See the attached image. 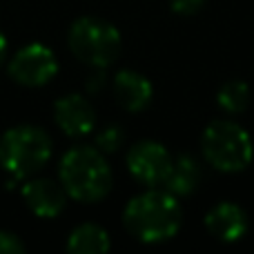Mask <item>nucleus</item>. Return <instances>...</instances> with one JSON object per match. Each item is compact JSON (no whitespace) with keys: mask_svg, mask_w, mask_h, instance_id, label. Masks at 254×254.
<instances>
[{"mask_svg":"<svg viewBox=\"0 0 254 254\" xmlns=\"http://www.w3.org/2000/svg\"><path fill=\"white\" fill-rule=\"evenodd\" d=\"M183 223V210L174 194L163 188H149L147 192L129 198L123 210L125 230L140 243H163L176 237Z\"/></svg>","mask_w":254,"mask_h":254,"instance_id":"nucleus-1","label":"nucleus"},{"mask_svg":"<svg viewBox=\"0 0 254 254\" xmlns=\"http://www.w3.org/2000/svg\"><path fill=\"white\" fill-rule=\"evenodd\" d=\"M58 181L67 196L78 203H98L112 192L114 174L105 154L94 145H76L67 149L58 165Z\"/></svg>","mask_w":254,"mask_h":254,"instance_id":"nucleus-2","label":"nucleus"},{"mask_svg":"<svg viewBox=\"0 0 254 254\" xmlns=\"http://www.w3.org/2000/svg\"><path fill=\"white\" fill-rule=\"evenodd\" d=\"M54 140L40 125L22 123L0 136V167L11 179L25 181L49 163Z\"/></svg>","mask_w":254,"mask_h":254,"instance_id":"nucleus-3","label":"nucleus"},{"mask_svg":"<svg viewBox=\"0 0 254 254\" xmlns=\"http://www.w3.org/2000/svg\"><path fill=\"white\" fill-rule=\"evenodd\" d=\"M121 31L112 22L96 16H83L71 22L67 31V47L83 65L107 69L121 54Z\"/></svg>","mask_w":254,"mask_h":254,"instance_id":"nucleus-4","label":"nucleus"},{"mask_svg":"<svg viewBox=\"0 0 254 254\" xmlns=\"http://www.w3.org/2000/svg\"><path fill=\"white\" fill-rule=\"evenodd\" d=\"M203 156L214 170L234 174L243 172L254 158L252 138L239 123L228 119L212 121L201 138Z\"/></svg>","mask_w":254,"mask_h":254,"instance_id":"nucleus-5","label":"nucleus"},{"mask_svg":"<svg viewBox=\"0 0 254 254\" xmlns=\"http://www.w3.org/2000/svg\"><path fill=\"white\" fill-rule=\"evenodd\" d=\"M7 74L22 87H43L58 74V58L52 47L43 43L22 45L7 65Z\"/></svg>","mask_w":254,"mask_h":254,"instance_id":"nucleus-6","label":"nucleus"},{"mask_svg":"<svg viewBox=\"0 0 254 254\" xmlns=\"http://www.w3.org/2000/svg\"><path fill=\"white\" fill-rule=\"evenodd\" d=\"M172 165V154L158 140H138L127 152V170L145 188H161Z\"/></svg>","mask_w":254,"mask_h":254,"instance_id":"nucleus-7","label":"nucleus"},{"mask_svg":"<svg viewBox=\"0 0 254 254\" xmlns=\"http://www.w3.org/2000/svg\"><path fill=\"white\" fill-rule=\"evenodd\" d=\"M20 196L25 201L27 210L38 219H56L65 212L67 207V196L65 188L61 185V181L54 179H25L20 188Z\"/></svg>","mask_w":254,"mask_h":254,"instance_id":"nucleus-8","label":"nucleus"},{"mask_svg":"<svg viewBox=\"0 0 254 254\" xmlns=\"http://www.w3.org/2000/svg\"><path fill=\"white\" fill-rule=\"evenodd\" d=\"M54 123L69 138H83L96 129V110L83 94H67L54 103Z\"/></svg>","mask_w":254,"mask_h":254,"instance_id":"nucleus-9","label":"nucleus"},{"mask_svg":"<svg viewBox=\"0 0 254 254\" xmlns=\"http://www.w3.org/2000/svg\"><path fill=\"white\" fill-rule=\"evenodd\" d=\"M205 228L214 239L223 243H237L246 237L250 221L243 207L237 203H219L205 214Z\"/></svg>","mask_w":254,"mask_h":254,"instance_id":"nucleus-10","label":"nucleus"},{"mask_svg":"<svg viewBox=\"0 0 254 254\" xmlns=\"http://www.w3.org/2000/svg\"><path fill=\"white\" fill-rule=\"evenodd\" d=\"M154 87L140 71L121 69L114 76V98L125 112L138 114L152 103Z\"/></svg>","mask_w":254,"mask_h":254,"instance_id":"nucleus-11","label":"nucleus"},{"mask_svg":"<svg viewBox=\"0 0 254 254\" xmlns=\"http://www.w3.org/2000/svg\"><path fill=\"white\" fill-rule=\"evenodd\" d=\"M201 179H203L201 163H198L194 156H190V154H181V156L172 158L170 172H167V176H165L161 188L167 190L170 194H174L176 198L190 196V194L198 188Z\"/></svg>","mask_w":254,"mask_h":254,"instance_id":"nucleus-12","label":"nucleus"},{"mask_svg":"<svg viewBox=\"0 0 254 254\" xmlns=\"http://www.w3.org/2000/svg\"><path fill=\"white\" fill-rule=\"evenodd\" d=\"M110 248V234L98 223H80L67 237V252L71 254H105Z\"/></svg>","mask_w":254,"mask_h":254,"instance_id":"nucleus-13","label":"nucleus"},{"mask_svg":"<svg viewBox=\"0 0 254 254\" xmlns=\"http://www.w3.org/2000/svg\"><path fill=\"white\" fill-rule=\"evenodd\" d=\"M216 101H219L221 110L228 114H241L250 103V87L243 80H230L219 89Z\"/></svg>","mask_w":254,"mask_h":254,"instance_id":"nucleus-14","label":"nucleus"},{"mask_svg":"<svg viewBox=\"0 0 254 254\" xmlns=\"http://www.w3.org/2000/svg\"><path fill=\"white\" fill-rule=\"evenodd\" d=\"M125 143V131L121 125H105L96 134V147L103 154H114L123 147Z\"/></svg>","mask_w":254,"mask_h":254,"instance_id":"nucleus-15","label":"nucleus"},{"mask_svg":"<svg viewBox=\"0 0 254 254\" xmlns=\"http://www.w3.org/2000/svg\"><path fill=\"white\" fill-rule=\"evenodd\" d=\"M27 246L16 232L0 230V254H25Z\"/></svg>","mask_w":254,"mask_h":254,"instance_id":"nucleus-16","label":"nucleus"},{"mask_svg":"<svg viewBox=\"0 0 254 254\" xmlns=\"http://www.w3.org/2000/svg\"><path fill=\"white\" fill-rule=\"evenodd\" d=\"M205 0H170V7L179 16H194L196 11H201Z\"/></svg>","mask_w":254,"mask_h":254,"instance_id":"nucleus-17","label":"nucleus"},{"mask_svg":"<svg viewBox=\"0 0 254 254\" xmlns=\"http://www.w3.org/2000/svg\"><path fill=\"white\" fill-rule=\"evenodd\" d=\"M103 69H98V74H94L92 78L87 80V92H92V94H96V92H101V87H103V83H105V76L101 74Z\"/></svg>","mask_w":254,"mask_h":254,"instance_id":"nucleus-18","label":"nucleus"},{"mask_svg":"<svg viewBox=\"0 0 254 254\" xmlns=\"http://www.w3.org/2000/svg\"><path fill=\"white\" fill-rule=\"evenodd\" d=\"M7 56H9V43H7V36H4V31L0 29V65L7 61Z\"/></svg>","mask_w":254,"mask_h":254,"instance_id":"nucleus-19","label":"nucleus"}]
</instances>
